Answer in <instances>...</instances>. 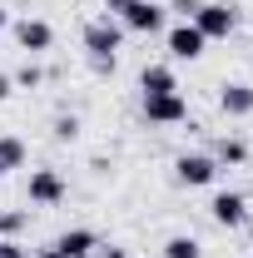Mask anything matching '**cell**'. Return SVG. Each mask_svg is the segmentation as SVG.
<instances>
[{"mask_svg":"<svg viewBox=\"0 0 253 258\" xmlns=\"http://www.w3.org/2000/svg\"><path fill=\"white\" fill-rule=\"evenodd\" d=\"M104 10H109L124 30H139V35L164 30V5H154V0H104Z\"/></svg>","mask_w":253,"mask_h":258,"instance_id":"obj_1","label":"cell"},{"mask_svg":"<svg viewBox=\"0 0 253 258\" xmlns=\"http://www.w3.org/2000/svg\"><path fill=\"white\" fill-rule=\"evenodd\" d=\"M194 30L204 35V40H228V35H233V5L204 0V5L194 10Z\"/></svg>","mask_w":253,"mask_h":258,"instance_id":"obj_2","label":"cell"},{"mask_svg":"<svg viewBox=\"0 0 253 258\" xmlns=\"http://www.w3.org/2000/svg\"><path fill=\"white\" fill-rule=\"evenodd\" d=\"M119 40H124V25H114L109 15H104V20H90V25H85V50H90V60H114Z\"/></svg>","mask_w":253,"mask_h":258,"instance_id":"obj_3","label":"cell"},{"mask_svg":"<svg viewBox=\"0 0 253 258\" xmlns=\"http://www.w3.org/2000/svg\"><path fill=\"white\" fill-rule=\"evenodd\" d=\"M144 119L149 124H184L189 119V99L179 95H144Z\"/></svg>","mask_w":253,"mask_h":258,"instance_id":"obj_4","label":"cell"},{"mask_svg":"<svg viewBox=\"0 0 253 258\" xmlns=\"http://www.w3.org/2000/svg\"><path fill=\"white\" fill-rule=\"evenodd\" d=\"M174 174H179V184L204 189V184L219 179V164H214V154H179V159H174Z\"/></svg>","mask_w":253,"mask_h":258,"instance_id":"obj_5","label":"cell"},{"mask_svg":"<svg viewBox=\"0 0 253 258\" xmlns=\"http://www.w3.org/2000/svg\"><path fill=\"white\" fill-rule=\"evenodd\" d=\"M65 179H60V169H35L30 174V204H45V209H50V204H60L65 199Z\"/></svg>","mask_w":253,"mask_h":258,"instance_id":"obj_6","label":"cell"},{"mask_svg":"<svg viewBox=\"0 0 253 258\" xmlns=\"http://www.w3.org/2000/svg\"><path fill=\"white\" fill-rule=\"evenodd\" d=\"M204 45H209V40L194 30V20H184V25H174V30H169V55H174V60H199V55H204Z\"/></svg>","mask_w":253,"mask_h":258,"instance_id":"obj_7","label":"cell"},{"mask_svg":"<svg viewBox=\"0 0 253 258\" xmlns=\"http://www.w3.org/2000/svg\"><path fill=\"white\" fill-rule=\"evenodd\" d=\"M214 224H223V228H238L243 219H248V204H243V194H214Z\"/></svg>","mask_w":253,"mask_h":258,"instance_id":"obj_8","label":"cell"},{"mask_svg":"<svg viewBox=\"0 0 253 258\" xmlns=\"http://www.w3.org/2000/svg\"><path fill=\"white\" fill-rule=\"evenodd\" d=\"M15 40H20V50L40 55V50H50V45H55V30H50L45 20H20V25H15Z\"/></svg>","mask_w":253,"mask_h":258,"instance_id":"obj_9","label":"cell"},{"mask_svg":"<svg viewBox=\"0 0 253 258\" xmlns=\"http://www.w3.org/2000/svg\"><path fill=\"white\" fill-rule=\"evenodd\" d=\"M90 248H95V233L90 228H65L55 238V253L60 258H90Z\"/></svg>","mask_w":253,"mask_h":258,"instance_id":"obj_10","label":"cell"},{"mask_svg":"<svg viewBox=\"0 0 253 258\" xmlns=\"http://www.w3.org/2000/svg\"><path fill=\"white\" fill-rule=\"evenodd\" d=\"M219 109H223V114H233V119L253 114V85H223V95H219Z\"/></svg>","mask_w":253,"mask_h":258,"instance_id":"obj_11","label":"cell"},{"mask_svg":"<svg viewBox=\"0 0 253 258\" xmlns=\"http://www.w3.org/2000/svg\"><path fill=\"white\" fill-rule=\"evenodd\" d=\"M139 90H144V95H174V90H179V80H174V70H169V64H144Z\"/></svg>","mask_w":253,"mask_h":258,"instance_id":"obj_12","label":"cell"},{"mask_svg":"<svg viewBox=\"0 0 253 258\" xmlns=\"http://www.w3.org/2000/svg\"><path fill=\"white\" fill-rule=\"evenodd\" d=\"M243 159H248V144H243V139L228 134V139L214 144V164H243Z\"/></svg>","mask_w":253,"mask_h":258,"instance_id":"obj_13","label":"cell"},{"mask_svg":"<svg viewBox=\"0 0 253 258\" xmlns=\"http://www.w3.org/2000/svg\"><path fill=\"white\" fill-rule=\"evenodd\" d=\"M164 258H204V248H199V238H189V233H174L164 243Z\"/></svg>","mask_w":253,"mask_h":258,"instance_id":"obj_14","label":"cell"},{"mask_svg":"<svg viewBox=\"0 0 253 258\" xmlns=\"http://www.w3.org/2000/svg\"><path fill=\"white\" fill-rule=\"evenodd\" d=\"M20 164H25V144L15 134H5L0 139V169H20Z\"/></svg>","mask_w":253,"mask_h":258,"instance_id":"obj_15","label":"cell"},{"mask_svg":"<svg viewBox=\"0 0 253 258\" xmlns=\"http://www.w3.org/2000/svg\"><path fill=\"white\" fill-rule=\"evenodd\" d=\"M40 80H45V70H40V64H20V70H15V85H25V90H35V85H40Z\"/></svg>","mask_w":253,"mask_h":258,"instance_id":"obj_16","label":"cell"},{"mask_svg":"<svg viewBox=\"0 0 253 258\" xmlns=\"http://www.w3.org/2000/svg\"><path fill=\"white\" fill-rule=\"evenodd\" d=\"M75 134H80V119L75 114H60L55 119V139H75Z\"/></svg>","mask_w":253,"mask_h":258,"instance_id":"obj_17","label":"cell"},{"mask_svg":"<svg viewBox=\"0 0 253 258\" xmlns=\"http://www.w3.org/2000/svg\"><path fill=\"white\" fill-rule=\"evenodd\" d=\"M0 258H30V253H25L15 238H0Z\"/></svg>","mask_w":253,"mask_h":258,"instance_id":"obj_18","label":"cell"},{"mask_svg":"<svg viewBox=\"0 0 253 258\" xmlns=\"http://www.w3.org/2000/svg\"><path fill=\"white\" fill-rule=\"evenodd\" d=\"M199 5H204V0H174V5H169V10H179V15H184V20H194V10H199Z\"/></svg>","mask_w":253,"mask_h":258,"instance_id":"obj_19","label":"cell"},{"mask_svg":"<svg viewBox=\"0 0 253 258\" xmlns=\"http://www.w3.org/2000/svg\"><path fill=\"white\" fill-rule=\"evenodd\" d=\"M10 85H15V80H10V75H0V99H10Z\"/></svg>","mask_w":253,"mask_h":258,"instance_id":"obj_20","label":"cell"},{"mask_svg":"<svg viewBox=\"0 0 253 258\" xmlns=\"http://www.w3.org/2000/svg\"><path fill=\"white\" fill-rule=\"evenodd\" d=\"M104 258H129V253H124V248H104Z\"/></svg>","mask_w":253,"mask_h":258,"instance_id":"obj_21","label":"cell"},{"mask_svg":"<svg viewBox=\"0 0 253 258\" xmlns=\"http://www.w3.org/2000/svg\"><path fill=\"white\" fill-rule=\"evenodd\" d=\"M35 258H60V253H55V248H40V253H35Z\"/></svg>","mask_w":253,"mask_h":258,"instance_id":"obj_22","label":"cell"},{"mask_svg":"<svg viewBox=\"0 0 253 258\" xmlns=\"http://www.w3.org/2000/svg\"><path fill=\"white\" fill-rule=\"evenodd\" d=\"M5 20H10V15H5V10H0V30H5Z\"/></svg>","mask_w":253,"mask_h":258,"instance_id":"obj_23","label":"cell"},{"mask_svg":"<svg viewBox=\"0 0 253 258\" xmlns=\"http://www.w3.org/2000/svg\"><path fill=\"white\" fill-rule=\"evenodd\" d=\"M0 179H5V169H0Z\"/></svg>","mask_w":253,"mask_h":258,"instance_id":"obj_24","label":"cell"}]
</instances>
